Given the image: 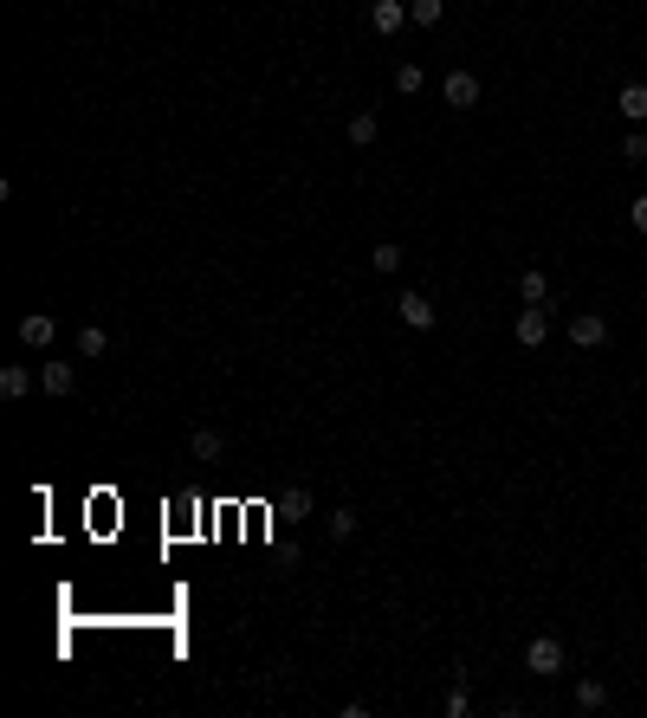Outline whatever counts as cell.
Masks as SVG:
<instances>
[{
    "instance_id": "cell-1",
    "label": "cell",
    "mask_w": 647,
    "mask_h": 718,
    "mask_svg": "<svg viewBox=\"0 0 647 718\" xmlns=\"http://www.w3.org/2000/svg\"><path fill=\"white\" fill-rule=\"evenodd\" d=\"M525 673H538V680H557L563 673V641L557 634H538V641L525 647Z\"/></svg>"
},
{
    "instance_id": "cell-2",
    "label": "cell",
    "mask_w": 647,
    "mask_h": 718,
    "mask_svg": "<svg viewBox=\"0 0 647 718\" xmlns=\"http://www.w3.org/2000/svg\"><path fill=\"white\" fill-rule=\"evenodd\" d=\"M570 343L576 350H602V343H609V317L602 311H576L570 317Z\"/></svg>"
},
{
    "instance_id": "cell-3",
    "label": "cell",
    "mask_w": 647,
    "mask_h": 718,
    "mask_svg": "<svg viewBox=\"0 0 647 718\" xmlns=\"http://www.w3.org/2000/svg\"><path fill=\"white\" fill-rule=\"evenodd\" d=\"M52 337H59V317H52V311H26L20 317V343H26V350H46Z\"/></svg>"
},
{
    "instance_id": "cell-4",
    "label": "cell",
    "mask_w": 647,
    "mask_h": 718,
    "mask_svg": "<svg viewBox=\"0 0 647 718\" xmlns=\"http://www.w3.org/2000/svg\"><path fill=\"white\" fill-rule=\"evenodd\" d=\"M440 98H447L453 110H473L479 104V78L473 72H447V78H440Z\"/></svg>"
},
{
    "instance_id": "cell-5",
    "label": "cell",
    "mask_w": 647,
    "mask_h": 718,
    "mask_svg": "<svg viewBox=\"0 0 647 718\" xmlns=\"http://www.w3.org/2000/svg\"><path fill=\"white\" fill-rule=\"evenodd\" d=\"M402 20H408V0H369V26H376L382 39L402 33Z\"/></svg>"
},
{
    "instance_id": "cell-6",
    "label": "cell",
    "mask_w": 647,
    "mask_h": 718,
    "mask_svg": "<svg viewBox=\"0 0 647 718\" xmlns=\"http://www.w3.org/2000/svg\"><path fill=\"white\" fill-rule=\"evenodd\" d=\"M395 311H402V324H408V330H434V317H440L428 292H402V305H395Z\"/></svg>"
},
{
    "instance_id": "cell-7",
    "label": "cell",
    "mask_w": 647,
    "mask_h": 718,
    "mask_svg": "<svg viewBox=\"0 0 647 718\" xmlns=\"http://www.w3.org/2000/svg\"><path fill=\"white\" fill-rule=\"evenodd\" d=\"M512 330H518V343H525V350H538V343L550 337V317H544V305H525Z\"/></svg>"
},
{
    "instance_id": "cell-8",
    "label": "cell",
    "mask_w": 647,
    "mask_h": 718,
    "mask_svg": "<svg viewBox=\"0 0 647 718\" xmlns=\"http://www.w3.org/2000/svg\"><path fill=\"white\" fill-rule=\"evenodd\" d=\"M33 369H26V363H7V369H0V395H7V402H26V395H33Z\"/></svg>"
},
{
    "instance_id": "cell-9",
    "label": "cell",
    "mask_w": 647,
    "mask_h": 718,
    "mask_svg": "<svg viewBox=\"0 0 647 718\" xmlns=\"http://www.w3.org/2000/svg\"><path fill=\"white\" fill-rule=\"evenodd\" d=\"M39 389H46V395H72L78 389V369L72 363H39Z\"/></svg>"
},
{
    "instance_id": "cell-10",
    "label": "cell",
    "mask_w": 647,
    "mask_h": 718,
    "mask_svg": "<svg viewBox=\"0 0 647 718\" xmlns=\"http://www.w3.org/2000/svg\"><path fill=\"white\" fill-rule=\"evenodd\" d=\"M615 110H622L628 123H647V85H641V78H635V85H622V91H615Z\"/></svg>"
},
{
    "instance_id": "cell-11",
    "label": "cell",
    "mask_w": 647,
    "mask_h": 718,
    "mask_svg": "<svg viewBox=\"0 0 647 718\" xmlns=\"http://www.w3.org/2000/svg\"><path fill=\"white\" fill-rule=\"evenodd\" d=\"M382 136V123H376V110H350V143L356 149H369Z\"/></svg>"
},
{
    "instance_id": "cell-12",
    "label": "cell",
    "mask_w": 647,
    "mask_h": 718,
    "mask_svg": "<svg viewBox=\"0 0 647 718\" xmlns=\"http://www.w3.org/2000/svg\"><path fill=\"white\" fill-rule=\"evenodd\" d=\"M188 447H195V460H220V453H227V440H220V427H195V434H188Z\"/></svg>"
},
{
    "instance_id": "cell-13",
    "label": "cell",
    "mask_w": 647,
    "mask_h": 718,
    "mask_svg": "<svg viewBox=\"0 0 647 718\" xmlns=\"http://www.w3.org/2000/svg\"><path fill=\"white\" fill-rule=\"evenodd\" d=\"M104 350H110V330L104 324H78V356L91 363V356H104Z\"/></svg>"
},
{
    "instance_id": "cell-14",
    "label": "cell",
    "mask_w": 647,
    "mask_h": 718,
    "mask_svg": "<svg viewBox=\"0 0 647 718\" xmlns=\"http://www.w3.org/2000/svg\"><path fill=\"white\" fill-rule=\"evenodd\" d=\"M518 298H525V305H544V298H550V279H544L538 266H531V272H518Z\"/></svg>"
},
{
    "instance_id": "cell-15",
    "label": "cell",
    "mask_w": 647,
    "mask_h": 718,
    "mask_svg": "<svg viewBox=\"0 0 647 718\" xmlns=\"http://www.w3.org/2000/svg\"><path fill=\"white\" fill-rule=\"evenodd\" d=\"M473 712V693H466V673L453 667V686H447V718H466Z\"/></svg>"
},
{
    "instance_id": "cell-16",
    "label": "cell",
    "mask_w": 647,
    "mask_h": 718,
    "mask_svg": "<svg viewBox=\"0 0 647 718\" xmlns=\"http://www.w3.org/2000/svg\"><path fill=\"white\" fill-rule=\"evenodd\" d=\"M602 706H609V686H602V680H583V686H576V712H602Z\"/></svg>"
},
{
    "instance_id": "cell-17",
    "label": "cell",
    "mask_w": 647,
    "mask_h": 718,
    "mask_svg": "<svg viewBox=\"0 0 647 718\" xmlns=\"http://www.w3.org/2000/svg\"><path fill=\"white\" fill-rule=\"evenodd\" d=\"M408 20L415 26H440L447 20V0H408Z\"/></svg>"
},
{
    "instance_id": "cell-18",
    "label": "cell",
    "mask_w": 647,
    "mask_h": 718,
    "mask_svg": "<svg viewBox=\"0 0 647 718\" xmlns=\"http://www.w3.org/2000/svg\"><path fill=\"white\" fill-rule=\"evenodd\" d=\"M421 85H428V72H421L415 59H408V65H395V91H402V98H415Z\"/></svg>"
},
{
    "instance_id": "cell-19",
    "label": "cell",
    "mask_w": 647,
    "mask_h": 718,
    "mask_svg": "<svg viewBox=\"0 0 647 718\" xmlns=\"http://www.w3.org/2000/svg\"><path fill=\"white\" fill-rule=\"evenodd\" d=\"M356 524H363V518H356L350 505H337V512H330V524H324V531H330V537H337V544H343V537H356Z\"/></svg>"
},
{
    "instance_id": "cell-20",
    "label": "cell",
    "mask_w": 647,
    "mask_h": 718,
    "mask_svg": "<svg viewBox=\"0 0 647 718\" xmlns=\"http://www.w3.org/2000/svg\"><path fill=\"white\" fill-rule=\"evenodd\" d=\"M369 266H376V272H402V246H395V240H382L376 253H369Z\"/></svg>"
},
{
    "instance_id": "cell-21",
    "label": "cell",
    "mask_w": 647,
    "mask_h": 718,
    "mask_svg": "<svg viewBox=\"0 0 647 718\" xmlns=\"http://www.w3.org/2000/svg\"><path fill=\"white\" fill-rule=\"evenodd\" d=\"M622 162H647V130H641V123L622 136Z\"/></svg>"
},
{
    "instance_id": "cell-22",
    "label": "cell",
    "mask_w": 647,
    "mask_h": 718,
    "mask_svg": "<svg viewBox=\"0 0 647 718\" xmlns=\"http://www.w3.org/2000/svg\"><path fill=\"white\" fill-rule=\"evenodd\" d=\"M285 518H311V492H305V486L285 492Z\"/></svg>"
},
{
    "instance_id": "cell-23",
    "label": "cell",
    "mask_w": 647,
    "mask_h": 718,
    "mask_svg": "<svg viewBox=\"0 0 647 718\" xmlns=\"http://www.w3.org/2000/svg\"><path fill=\"white\" fill-rule=\"evenodd\" d=\"M628 220H635V233H647V195H635V207H628Z\"/></svg>"
}]
</instances>
